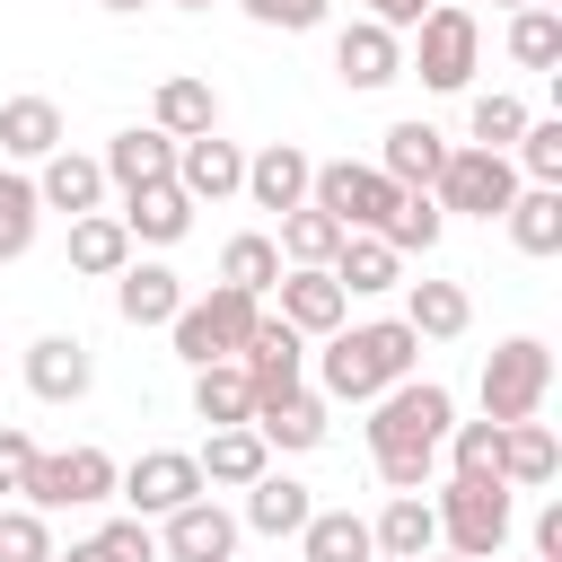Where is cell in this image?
I'll return each instance as SVG.
<instances>
[{"label":"cell","mask_w":562,"mask_h":562,"mask_svg":"<svg viewBox=\"0 0 562 562\" xmlns=\"http://www.w3.org/2000/svg\"><path fill=\"white\" fill-rule=\"evenodd\" d=\"M35 457H44V448H35L18 422H0V501H9V492H26V465H35Z\"/></svg>","instance_id":"cell-48"},{"label":"cell","mask_w":562,"mask_h":562,"mask_svg":"<svg viewBox=\"0 0 562 562\" xmlns=\"http://www.w3.org/2000/svg\"><path fill=\"white\" fill-rule=\"evenodd\" d=\"M553 474H562L553 430H544V422H501V483H509V492H544Z\"/></svg>","instance_id":"cell-28"},{"label":"cell","mask_w":562,"mask_h":562,"mask_svg":"<svg viewBox=\"0 0 562 562\" xmlns=\"http://www.w3.org/2000/svg\"><path fill=\"white\" fill-rule=\"evenodd\" d=\"M404 325H413V342H457L474 325L465 281H404Z\"/></svg>","instance_id":"cell-24"},{"label":"cell","mask_w":562,"mask_h":562,"mask_svg":"<svg viewBox=\"0 0 562 562\" xmlns=\"http://www.w3.org/2000/svg\"><path fill=\"white\" fill-rule=\"evenodd\" d=\"M299 553H307V562H378L360 509H316V518L299 527Z\"/></svg>","instance_id":"cell-36"},{"label":"cell","mask_w":562,"mask_h":562,"mask_svg":"<svg viewBox=\"0 0 562 562\" xmlns=\"http://www.w3.org/2000/svg\"><path fill=\"white\" fill-rule=\"evenodd\" d=\"M176 193L202 211V202H228V193H246V149L237 140H220V132H202V140H176Z\"/></svg>","instance_id":"cell-13"},{"label":"cell","mask_w":562,"mask_h":562,"mask_svg":"<svg viewBox=\"0 0 562 562\" xmlns=\"http://www.w3.org/2000/svg\"><path fill=\"white\" fill-rule=\"evenodd\" d=\"M176 9H211V0H176Z\"/></svg>","instance_id":"cell-54"},{"label":"cell","mask_w":562,"mask_h":562,"mask_svg":"<svg viewBox=\"0 0 562 562\" xmlns=\"http://www.w3.org/2000/svg\"><path fill=\"white\" fill-rule=\"evenodd\" d=\"M536 562H562V501L536 509Z\"/></svg>","instance_id":"cell-49"},{"label":"cell","mask_w":562,"mask_h":562,"mask_svg":"<svg viewBox=\"0 0 562 562\" xmlns=\"http://www.w3.org/2000/svg\"><path fill=\"white\" fill-rule=\"evenodd\" d=\"M176 307H184V281L167 263H123L114 272V316L123 325H176Z\"/></svg>","instance_id":"cell-23"},{"label":"cell","mask_w":562,"mask_h":562,"mask_svg":"<svg viewBox=\"0 0 562 562\" xmlns=\"http://www.w3.org/2000/svg\"><path fill=\"white\" fill-rule=\"evenodd\" d=\"M26 386H35V404H79V395L97 386L88 342H79V334H35V342H26Z\"/></svg>","instance_id":"cell-14"},{"label":"cell","mask_w":562,"mask_h":562,"mask_svg":"<svg viewBox=\"0 0 562 562\" xmlns=\"http://www.w3.org/2000/svg\"><path fill=\"white\" fill-rule=\"evenodd\" d=\"M255 26H281V35H307V26H325V0H237Z\"/></svg>","instance_id":"cell-46"},{"label":"cell","mask_w":562,"mask_h":562,"mask_svg":"<svg viewBox=\"0 0 562 562\" xmlns=\"http://www.w3.org/2000/svg\"><path fill=\"white\" fill-rule=\"evenodd\" d=\"M439 167H448V132H439V123H422V114H413V123H395V132L378 140V176H386V184H404V193H430V184H439Z\"/></svg>","instance_id":"cell-15"},{"label":"cell","mask_w":562,"mask_h":562,"mask_svg":"<svg viewBox=\"0 0 562 562\" xmlns=\"http://www.w3.org/2000/svg\"><path fill=\"white\" fill-rule=\"evenodd\" d=\"M35 211H44V202H35V176H9V167H0V263H18V255L35 246Z\"/></svg>","instance_id":"cell-42"},{"label":"cell","mask_w":562,"mask_h":562,"mask_svg":"<svg viewBox=\"0 0 562 562\" xmlns=\"http://www.w3.org/2000/svg\"><path fill=\"white\" fill-rule=\"evenodd\" d=\"M35 202L44 211H70V220H88V211H105V167L97 158H79L70 140L44 158V176H35Z\"/></svg>","instance_id":"cell-21"},{"label":"cell","mask_w":562,"mask_h":562,"mask_svg":"<svg viewBox=\"0 0 562 562\" xmlns=\"http://www.w3.org/2000/svg\"><path fill=\"white\" fill-rule=\"evenodd\" d=\"M334 70H342V88H386V79H404V35H386L378 18H351L334 35Z\"/></svg>","instance_id":"cell-17"},{"label":"cell","mask_w":562,"mask_h":562,"mask_svg":"<svg viewBox=\"0 0 562 562\" xmlns=\"http://www.w3.org/2000/svg\"><path fill=\"white\" fill-rule=\"evenodd\" d=\"M193 465H202V483H228V492H246L255 474H272V448H263V439H255V422H246V430H211Z\"/></svg>","instance_id":"cell-33"},{"label":"cell","mask_w":562,"mask_h":562,"mask_svg":"<svg viewBox=\"0 0 562 562\" xmlns=\"http://www.w3.org/2000/svg\"><path fill=\"white\" fill-rule=\"evenodd\" d=\"M114 474H123V465H114L105 448H61V457H35V465H26V492H18V501H26L35 518H53V509H97V501H114Z\"/></svg>","instance_id":"cell-7"},{"label":"cell","mask_w":562,"mask_h":562,"mask_svg":"<svg viewBox=\"0 0 562 562\" xmlns=\"http://www.w3.org/2000/svg\"><path fill=\"white\" fill-rule=\"evenodd\" d=\"M509 61L518 70H553L562 61V9H509Z\"/></svg>","instance_id":"cell-39"},{"label":"cell","mask_w":562,"mask_h":562,"mask_svg":"<svg viewBox=\"0 0 562 562\" xmlns=\"http://www.w3.org/2000/svg\"><path fill=\"white\" fill-rule=\"evenodd\" d=\"M263 325V299H246V290H211V299H184L176 307V360H193V369H211V360H237L246 351V334Z\"/></svg>","instance_id":"cell-4"},{"label":"cell","mask_w":562,"mask_h":562,"mask_svg":"<svg viewBox=\"0 0 562 562\" xmlns=\"http://www.w3.org/2000/svg\"><path fill=\"white\" fill-rule=\"evenodd\" d=\"M193 413H202L211 430H246V422H255V386H246V369H237V360L193 369Z\"/></svg>","instance_id":"cell-32"},{"label":"cell","mask_w":562,"mask_h":562,"mask_svg":"<svg viewBox=\"0 0 562 562\" xmlns=\"http://www.w3.org/2000/svg\"><path fill=\"white\" fill-rule=\"evenodd\" d=\"M378 562H386V553H378Z\"/></svg>","instance_id":"cell-55"},{"label":"cell","mask_w":562,"mask_h":562,"mask_svg":"<svg viewBox=\"0 0 562 562\" xmlns=\"http://www.w3.org/2000/svg\"><path fill=\"white\" fill-rule=\"evenodd\" d=\"M413 360H422L413 325H404V316H378V325H342V334H325L316 378H325V395H334V404H378L386 386H404V378H413Z\"/></svg>","instance_id":"cell-1"},{"label":"cell","mask_w":562,"mask_h":562,"mask_svg":"<svg viewBox=\"0 0 562 562\" xmlns=\"http://www.w3.org/2000/svg\"><path fill=\"white\" fill-rule=\"evenodd\" d=\"M474 61H483V26H474V9L430 0V18L413 26V70H422V88L457 97V88H474Z\"/></svg>","instance_id":"cell-5"},{"label":"cell","mask_w":562,"mask_h":562,"mask_svg":"<svg viewBox=\"0 0 562 562\" xmlns=\"http://www.w3.org/2000/svg\"><path fill=\"white\" fill-rule=\"evenodd\" d=\"M342 237H351V228H334L316 202H299V211H281V237H272V246H281V263H290V272H325Z\"/></svg>","instance_id":"cell-34"},{"label":"cell","mask_w":562,"mask_h":562,"mask_svg":"<svg viewBox=\"0 0 562 562\" xmlns=\"http://www.w3.org/2000/svg\"><path fill=\"white\" fill-rule=\"evenodd\" d=\"M105 184H123V193H140V184H167L176 176V140L167 132H149V123H132V132H114L105 140Z\"/></svg>","instance_id":"cell-20"},{"label":"cell","mask_w":562,"mask_h":562,"mask_svg":"<svg viewBox=\"0 0 562 562\" xmlns=\"http://www.w3.org/2000/svg\"><path fill=\"white\" fill-rule=\"evenodd\" d=\"M97 9H114V18H132V9H149V0H97Z\"/></svg>","instance_id":"cell-51"},{"label":"cell","mask_w":562,"mask_h":562,"mask_svg":"<svg viewBox=\"0 0 562 562\" xmlns=\"http://www.w3.org/2000/svg\"><path fill=\"white\" fill-rule=\"evenodd\" d=\"M334 281H342V299H378V290H395V272H404V255L386 246V237H369V228H351L342 246H334V263H325Z\"/></svg>","instance_id":"cell-27"},{"label":"cell","mask_w":562,"mask_h":562,"mask_svg":"<svg viewBox=\"0 0 562 562\" xmlns=\"http://www.w3.org/2000/svg\"><path fill=\"white\" fill-rule=\"evenodd\" d=\"M527 123H536V114H527V105H518L509 88H492V97H474V105H465V132H474L465 149H501V158H509Z\"/></svg>","instance_id":"cell-38"},{"label":"cell","mask_w":562,"mask_h":562,"mask_svg":"<svg viewBox=\"0 0 562 562\" xmlns=\"http://www.w3.org/2000/svg\"><path fill=\"white\" fill-rule=\"evenodd\" d=\"M544 386H553V351L536 334H509L483 360V422H536L544 413Z\"/></svg>","instance_id":"cell-6"},{"label":"cell","mask_w":562,"mask_h":562,"mask_svg":"<svg viewBox=\"0 0 562 562\" xmlns=\"http://www.w3.org/2000/svg\"><path fill=\"white\" fill-rule=\"evenodd\" d=\"M255 439L263 448H281V457H307V448H325V395H272V404H255Z\"/></svg>","instance_id":"cell-25"},{"label":"cell","mask_w":562,"mask_h":562,"mask_svg":"<svg viewBox=\"0 0 562 562\" xmlns=\"http://www.w3.org/2000/svg\"><path fill=\"white\" fill-rule=\"evenodd\" d=\"M439 457H448V474H492L501 483V422H448Z\"/></svg>","instance_id":"cell-41"},{"label":"cell","mask_w":562,"mask_h":562,"mask_svg":"<svg viewBox=\"0 0 562 562\" xmlns=\"http://www.w3.org/2000/svg\"><path fill=\"white\" fill-rule=\"evenodd\" d=\"M53 527L26 509V501H0V562H53Z\"/></svg>","instance_id":"cell-43"},{"label":"cell","mask_w":562,"mask_h":562,"mask_svg":"<svg viewBox=\"0 0 562 562\" xmlns=\"http://www.w3.org/2000/svg\"><path fill=\"white\" fill-rule=\"evenodd\" d=\"M307 202H316V211H325L334 228H369V237H378V228H386V211L404 202V184H386L378 167H351V158H325V167L307 176Z\"/></svg>","instance_id":"cell-8"},{"label":"cell","mask_w":562,"mask_h":562,"mask_svg":"<svg viewBox=\"0 0 562 562\" xmlns=\"http://www.w3.org/2000/svg\"><path fill=\"white\" fill-rule=\"evenodd\" d=\"M457 422V395L439 378H404L369 404V457H404V448H439Z\"/></svg>","instance_id":"cell-3"},{"label":"cell","mask_w":562,"mask_h":562,"mask_svg":"<svg viewBox=\"0 0 562 562\" xmlns=\"http://www.w3.org/2000/svg\"><path fill=\"white\" fill-rule=\"evenodd\" d=\"M307 176H316V158L299 149V140H263L255 158H246V193H255V211H299L307 202Z\"/></svg>","instance_id":"cell-18"},{"label":"cell","mask_w":562,"mask_h":562,"mask_svg":"<svg viewBox=\"0 0 562 562\" xmlns=\"http://www.w3.org/2000/svg\"><path fill=\"white\" fill-rule=\"evenodd\" d=\"M307 518H316L307 483H290V474H255V483H246V518H237V527H255V536H299Z\"/></svg>","instance_id":"cell-30"},{"label":"cell","mask_w":562,"mask_h":562,"mask_svg":"<svg viewBox=\"0 0 562 562\" xmlns=\"http://www.w3.org/2000/svg\"><path fill=\"white\" fill-rule=\"evenodd\" d=\"M53 562H105V544L88 536V544H70V553H53Z\"/></svg>","instance_id":"cell-50"},{"label":"cell","mask_w":562,"mask_h":562,"mask_svg":"<svg viewBox=\"0 0 562 562\" xmlns=\"http://www.w3.org/2000/svg\"><path fill=\"white\" fill-rule=\"evenodd\" d=\"M501 9H536V0H501Z\"/></svg>","instance_id":"cell-53"},{"label":"cell","mask_w":562,"mask_h":562,"mask_svg":"<svg viewBox=\"0 0 562 562\" xmlns=\"http://www.w3.org/2000/svg\"><path fill=\"white\" fill-rule=\"evenodd\" d=\"M132 263V237H123V220L114 211H88V220H70V272H88V281H114Z\"/></svg>","instance_id":"cell-35"},{"label":"cell","mask_w":562,"mask_h":562,"mask_svg":"<svg viewBox=\"0 0 562 562\" xmlns=\"http://www.w3.org/2000/svg\"><path fill=\"white\" fill-rule=\"evenodd\" d=\"M97 544H105V562H158V527L149 518H105Z\"/></svg>","instance_id":"cell-45"},{"label":"cell","mask_w":562,"mask_h":562,"mask_svg":"<svg viewBox=\"0 0 562 562\" xmlns=\"http://www.w3.org/2000/svg\"><path fill=\"white\" fill-rule=\"evenodd\" d=\"M422 562H465V553H422Z\"/></svg>","instance_id":"cell-52"},{"label":"cell","mask_w":562,"mask_h":562,"mask_svg":"<svg viewBox=\"0 0 562 562\" xmlns=\"http://www.w3.org/2000/svg\"><path fill=\"white\" fill-rule=\"evenodd\" d=\"M158 562H237V518L211 492L184 501V509H167L158 518Z\"/></svg>","instance_id":"cell-11"},{"label":"cell","mask_w":562,"mask_h":562,"mask_svg":"<svg viewBox=\"0 0 562 562\" xmlns=\"http://www.w3.org/2000/svg\"><path fill=\"white\" fill-rule=\"evenodd\" d=\"M369 544H378L386 562H422V553H439V518H430V501H422V492H395V501L369 518Z\"/></svg>","instance_id":"cell-26"},{"label":"cell","mask_w":562,"mask_h":562,"mask_svg":"<svg viewBox=\"0 0 562 562\" xmlns=\"http://www.w3.org/2000/svg\"><path fill=\"white\" fill-rule=\"evenodd\" d=\"M518 255H562V184H518V202L501 211Z\"/></svg>","instance_id":"cell-29"},{"label":"cell","mask_w":562,"mask_h":562,"mask_svg":"<svg viewBox=\"0 0 562 562\" xmlns=\"http://www.w3.org/2000/svg\"><path fill=\"white\" fill-rule=\"evenodd\" d=\"M237 369H246V386H255V404H272V395H299V378H307V334H290L281 316H263V325L246 334V351H237Z\"/></svg>","instance_id":"cell-12"},{"label":"cell","mask_w":562,"mask_h":562,"mask_svg":"<svg viewBox=\"0 0 562 562\" xmlns=\"http://www.w3.org/2000/svg\"><path fill=\"white\" fill-rule=\"evenodd\" d=\"M272 299H281L272 316H281L290 334H316V342H325V334H342V316H351V299H342V281H334V272H281V281H272Z\"/></svg>","instance_id":"cell-16"},{"label":"cell","mask_w":562,"mask_h":562,"mask_svg":"<svg viewBox=\"0 0 562 562\" xmlns=\"http://www.w3.org/2000/svg\"><path fill=\"white\" fill-rule=\"evenodd\" d=\"M430 518H439V544H448V553L492 562V553L509 544V483H492V474H448L439 501H430Z\"/></svg>","instance_id":"cell-2"},{"label":"cell","mask_w":562,"mask_h":562,"mask_svg":"<svg viewBox=\"0 0 562 562\" xmlns=\"http://www.w3.org/2000/svg\"><path fill=\"white\" fill-rule=\"evenodd\" d=\"M53 149H61V105L53 97H9L0 105V158H35L44 167Z\"/></svg>","instance_id":"cell-31"},{"label":"cell","mask_w":562,"mask_h":562,"mask_svg":"<svg viewBox=\"0 0 562 562\" xmlns=\"http://www.w3.org/2000/svg\"><path fill=\"white\" fill-rule=\"evenodd\" d=\"M439 228H448V211H439L430 193H404V202L386 211V228H378V237H386L395 255H430V246H439Z\"/></svg>","instance_id":"cell-40"},{"label":"cell","mask_w":562,"mask_h":562,"mask_svg":"<svg viewBox=\"0 0 562 562\" xmlns=\"http://www.w3.org/2000/svg\"><path fill=\"white\" fill-rule=\"evenodd\" d=\"M281 272H290V263H281V246H272V237H255V228L220 246V281H228V290H246V299H272V281H281Z\"/></svg>","instance_id":"cell-37"},{"label":"cell","mask_w":562,"mask_h":562,"mask_svg":"<svg viewBox=\"0 0 562 562\" xmlns=\"http://www.w3.org/2000/svg\"><path fill=\"white\" fill-rule=\"evenodd\" d=\"M114 492L132 501V518H167V509L202 501L211 483H202V465H193L184 448H149V457H132V465L114 474Z\"/></svg>","instance_id":"cell-10"},{"label":"cell","mask_w":562,"mask_h":562,"mask_svg":"<svg viewBox=\"0 0 562 562\" xmlns=\"http://www.w3.org/2000/svg\"><path fill=\"white\" fill-rule=\"evenodd\" d=\"M509 167H518V184H562V123H527Z\"/></svg>","instance_id":"cell-44"},{"label":"cell","mask_w":562,"mask_h":562,"mask_svg":"<svg viewBox=\"0 0 562 562\" xmlns=\"http://www.w3.org/2000/svg\"><path fill=\"white\" fill-rule=\"evenodd\" d=\"M114 220H123V237H132V246H176V237L193 228V202H184V193H176V176H167V184L123 193V211H114Z\"/></svg>","instance_id":"cell-22"},{"label":"cell","mask_w":562,"mask_h":562,"mask_svg":"<svg viewBox=\"0 0 562 562\" xmlns=\"http://www.w3.org/2000/svg\"><path fill=\"white\" fill-rule=\"evenodd\" d=\"M439 474V448H404V457H378V483L386 492H422Z\"/></svg>","instance_id":"cell-47"},{"label":"cell","mask_w":562,"mask_h":562,"mask_svg":"<svg viewBox=\"0 0 562 562\" xmlns=\"http://www.w3.org/2000/svg\"><path fill=\"white\" fill-rule=\"evenodd\" d=\"M430 202H439V211H465V220H501V211L518 202V167H509L501 149H448Z\"/></svg>","instance_id":"cell-9"},{"label":"cell","mask_w":562,"mask_h":562,"mask_svg":"<svg viewBox=\"0 0 562 562\" xmlns=\"http://www.w3.org/2000/svg\"><path fill=\"white\" fill-rule=\"evenodd\" d=\"M149 132H167V140H202V132H220V97H211V79H193V70L158 79V97H149Z\"/></svg>","instance_id":"cell-19"}]
</instances>
